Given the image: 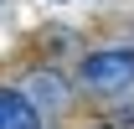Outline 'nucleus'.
Listing matches in <instances>:
<instances>
[{
	"mask_svg": "<svg viewBox=\"0 0 134 129\" xmlns=\"http://www.w3.org/2000/svg\"><path fill=\"white\" fill-rule=\"evenodd\" d=\"M88 93H124L134 88V47H98L88 52L83 67H77Z\"/></svg>",
	"mask_w": 134,
	"mask_h": 129,
	"instance_id": "nucleus-1",
	"label": "nucleus"
},
{
	"mask_svg": "<svg viewBox=\"0 0 134 129\" xmlns=\"http://www.w3.org/2000/svg\"><path fill=\"white\" fill-rule=\"evenodd\" d=\"M21 93L31 98L36 114H62L67 103H72V88H67V78L57 72V67H36V72H26Z\"/></svg>",
	"mask_w": 134,
	"mask_h": 129,
	"instance_id": "nucleus-2",
	"label": "nucleus"
},
{
	"mask_svg": "<svg viewBox=\"0 0 134 129\" xmlns=\"http://www.w3.org/2000/svg\"><path fill=\"white\" fill-rule=\"evenodd\" d=\"M0 129H41V114L21 88H0Z\"/></svg>",
	"mask_w": 134,
	"mask_h": 129,
	"instance_id": "nucleus-3",
	"label": "nucleus"
},
{
	"mask_svg": "<svg viewBox=\"0 0 134 129\" xmlns=\"http://www.w3.org/2000/svg\"><path fill=\"white\" fill-rule=\"evenodd\" d=\"M119 129H134V103H124V109H119Z\"/></svg>",
	"mask_w": 134,
	"mask_h": 129,
	"instance_id": "nucleus-4",
	"label": "nucleus"
}]
</instances>
